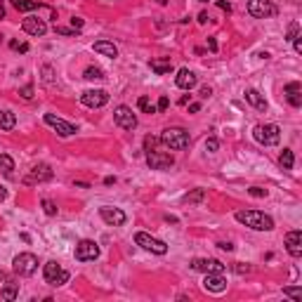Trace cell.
<instances>
[{"instance_id": "obj_8", "label": "cell", "mask_w": 302, "mask_h": 302, "mask_svg": "<svg viewBox=\"0 0 302 302\" xmlns=\"http://www.w3.org/2000/svg\"><path fill=\"white\" fill-rule=\"evenodd\" d=\"M248 12L255 19H267V17L276 15V5L272 0H248Z\"/></svg>"}, {"instance_id": "obj_36", "label": "cell", "mask_w": 302, "mask_h": 302, "mask_svg": "<svg viewBox=\"0 0 302 302\" xmlns=\"http://www.w3.org/2000/svg\"><path fill=\"white\" fill-rule=\"evenodd\" d=\"M217 147H220V142H217V139H215V137H208V139H206V151H217Z\"/></svg>"}, {"instance_id": "obj_13", "label": "cell", "mask_w": 302, "mask_h": 302, "mask_svg": "<svg viewBox=\"0 0 302 302\" xmlns=\"http://www.w3.org/2000/svg\"><path fill=\"white\" fill-rule=\"evenodd\" d=\"M21 29L26 31L29 36H36V38H40V36H45V33H47V24H45V19L29 15L26 19H24V21H21Z\"/></svg>"}, {"instance_id": "obj_54", "label": "cell", "mask_w": 302, "mask_h": 302, "mask_svg": "<svg viewBox=\"0 0 302 302\" xmlns=\"http://www.w3.org/2000/svg\"><path fill=\"white\" fill-rule=\"evenodd\" d=\"M158 2H161V5H166V2H168V0H158Z\"/></svg>"}, {"instance_id": "obj_1", "label": "cell", "mask_w": 302, "mask_h": 302, "mask_svg": "<svg viewBox=\"0 0 302 302\" xmlns=\"http://www.w3.org/2000/svg\"><path fill=\"white\" fill-rule=\"evenodd\" d=\"M241 225L250 226L255 231H272L274 229V220L267 215V212H260V210H236L234 215Z\"/></svg>"}, {"instance_id": "obj_5", "label": "cell", "mask_w": 302, "mask_h": 302, "mask_svg": "<svg viewBox=\"0 0 302 302\" xmlns=\"http://www.w3.org/2000/svg\"><path fill=\"white\" fill-rule=\"evenodd\" d=\"M12 267H15V274H19V276H31L38 269V257L33 253H19L12 260Z\"/></svg>"}, {"instance_id": "obj_18", "label": "cell", "mask_w": 302, "mask_h": 302, "mask_svg": "<svg viewBox=\"0 0 302 302\" xmlns=\"http://www.w3.org/2000/svg\"><path fill=\"white\" fill-rule=\"evenodd\" d=\"M286 250L293 257H300L302 255V231H300V229L288 231V234H286Z\"/></svg>"}, {"instance_id": "obj_46", "label": "cell", "mask_w": 302, "mask_h": 302, "mask_svg": "<svg viewBox=\"0 0 302 302\" xmlns=\"http://www.w3.org/2000/svg\"><path fill=\"white\" fill-rule=\"evenodd\" d=\"M43 74H45L47 83H52V76H50V74H52V69H50V66H43Z\"/></svg>"}, {"instance_id": "obj_50", "label": "cell", "mask_w": 302, "mask_h": 302, "mask_svg": "<svg viewBox=\"0 0 302 302\" xmlns=\"http://www.w3.org/2000/svg\"><path fill=\"white\" fill-rule=\"evenodd\" d=\"M189 111H191V113H196V111H201V104H198V102H194V104H189Z\"/></svg>"}, {"instance_id": "obj_51", "label": "cell", "mask_w": 302, "mask_h": 302, "mask_svg": "<svg viewBox=\"0 0 302 302\" xmlns=\"http://www.w3.org/2000/svg\"><path fill=\"white\" fill-rule=\"evenodd\" d=\"M208 19H210V17H208V12H201V15H198V21H201V24H206Z\"/></svg>"}, {"instance_id": "obj_7", "label": "cell", "mask_w": 302, "mask_h": 302, "mask_svg": "<svg viewBox=\"0 0 302 302\" xmlns=\"http://www.w3.org/2000/svg\"><path fill=\"white\" fill-rule=\"evenodd\" d=\"M147 163H149L151 170H168V168H172L175 158H172L170 153H166V151L149 149L147 151Z\"/></svg>"}, {"instance_id": "obj_31", "label": "cell", "mask_w": 302, "mask_h": 302, "mask_svg": "<svg viewBox=\"0 0 302 302\" xmlns=\"http://www.w3.org/2000/svg\"><path fill=\"white\" fill-rule=\"evenodd\" d=\"M203 196H206V189H196V191L187 194L182 201H184V203H198V201H203Z\"/></svg>"}, {"instance_id": "obj_55", "label": "cell", "mask_w": 302, "mask_h": 302, "mask_svg": "<svg viewBox=\"0 0 302 302\" xmlns=\"http://www.w3.org/2000/svg\"><path fill=\"white\" fill-rule=\"evenodd\" d=\"M198 2H208V0H198Z\"/></svg>"}, {"instance_id": "obj_39", "label": "cell", "mask_w": 302, "mask_h": 302, "mask_svg": "<svg viewBox=\"0 0 302 302\" xmlns=\"http://www.w3.org/2000/svg\"><path fill=\"white\" fill-rule=\"evenodd\" d=\"M168 106H170V99H168V97H161L158 104H156V111H166Z\"/></svg>"}, {"instance_id": "obj_41", "label": "cell", "mask_w": 302, "mask_h": 302, "mask_svg": "<svg viewBox=\"0 0 302 302\" xmlns=\"http://www.w3.org/2000/svg\"><path fill=\"white\" fill-rule=\"evenodd\" d=\"M298 31H300V26H298V24H290V29H288V38H286V40H293V38L298 36Z\"/></svg>"}, {"instance_id": "obj_47", "label": "cell", "mask_w": 302, "mask_h": 302, "mask_svg": "<svg viewBox=\"0 0 302 302\" xmlns=\"http://www.w3.org/2000/svg\"><path fill=\"white\" fill-rule=\"evenodd\" d=\"M208 47H210V52H217V40H215V38H208Z\"/></svg>"}, {"instance_id": "obj_25", "label": "cell", "mask_w": 302, "mask_h": 302, "mask_svg": "<svg viewBox=\"0 0 302 302\" xmlns=\"http://www.w3.org/2000/svg\"><path fill=\"white\" fill-rule=\"evenodd\" d=\"M10 2H12V7L19 10V12H33V10L40 7L38 0H10Z\"/></svg>"}, {"instance_id": "obj_29", "label": "cell", "mask_w": 302, "mask_h": 302, "mask_svg": "<svg viewBox=\"0 0 302 302\" xmlns=\"http://www.w3.org/2000/svg\"><path fill=\"white\" fill-rule=\"evenodd\" d=\"M137 106H139L144 113H158V111H156V104H151L149 97H139V99H137Z\"/></svg>"}, {"instance_id": "obj_3", "label": "cell", "mask_w": 302, "mask_h": 302, "mask_svg": "<svg viewBox=\"0 0 302 302\" xmlns=\"http://www.w3.org/2000/svg\"><path fill=\"white\" fill-rule=\"evenodd\" d=\"M253 137H255V142L264 144V147H274L281 139V130L274 123H260V125H255V130H253Z\"/></svg>"}, {"instance_id": "obj_11", "label": "cell", "mask_w": 302, "mask_h": 302, "mask_svg": "<svg viewBox=\"0 0 302 302\" xmlns=\"http://www.w3.org/2000/svg\"><path fill=\"white\" fill-rule=\"evenodd\" d=\"M113 121L118 123L123 130H135L137 128V116L132 113V109L125 106V104L116 106V111H113Z\"/></svg>"}, {"instance_id": "obj_4", "label": "cell", "mask_w": 302, "mask_h": 302, "mask_svg": "<svg viewBox=\"0 0 302 302\" xmlns=\"http://www.w3.org/2000/svg\"><path fill=\"white\" fill-rule=\"evenodd\" d=\"M43 276H45V283H50V286H64L71 274L66 269H61V264L57 260H50L45 264V269H43Z\"/></svg>"}, {"instance_id": "obj_34", "label": "cell", "mask_w": 302, "mask_h": 302, "mask_svg": "<svg viewBox=\"0 0 302 302\" xmlns=\"http://www.w3.org/2000/svg\"><path fill=\"white\" fill-rule=\"evenodd\" d=\"M248 194H250V196H255V198H264V196H267V189H262V187H250V189H248Z\"/></svg>"}, {"instance_id": "obj_52", "label": "cell", "mask_w": 302, "mask_h": 302, "mask_svg": "<svg viewBox=\"0 0 302 302\" xmlns=\"http://www.w3.org/2000/svg\"><path fill=\"white\" fill-rule=\"evenodd\" d=\"M5 198H7V189H5V187H0V203H2Z\"/></svg>"}, {"instance_id": "obj_43", "label": "cell", "mask_w": 302, "mask_h": 302, "mask_svg": "<svg viewBox=\"0 0 302 302\" xmlns=\"http://www.w3.org/2000/svg\"><path fill=\"white\" fill-rule=\"evenodd\" d=\"M71 26H74L76 31L83 29V19H80V17H74V19H71Z\"/></svg>"}, {"instance_id": "obj_12", "label": "cell", "mask_w": 302, "mask_h": 302, "mask_svg": "<svg viewBox=\"0 0 302 302\" xmlns=\"http://www.w3.org/2000/svg\"><path fill=\"white\" fill-rule=\"evenodd\" d=\"M52 180V168L47 166V163H38V166H33L29 170V175L24 177L26 184H40V182H47Z\"/></svg>"}, {"instance_id": "obj_20", "label": "cell", "mask_w": 302, "mask_h": 302, "mask_svg": "<svg viewBox=\"0 0 302 302\" xmlns=\"http://www.w3.org/2000/svg\"><path fill=\"white\" fill-rule=\"evenodd\" d=\"M283 94H286L288 104L290 106H302V85L300 83H288L286 88H283Z\"/></svg>"}, {"instance_id": "obj_53", "label": "cell", "mask_w": 302, "mask_h": 302, "mask_svg": "<svg viewBox=\"0 0 302 302\" xmlns=\"http://www.w3.org/2000/svg\"><path fill=\"white\" fill-rule=\"evenodd\" d=\"M5 279H7V274L2 272V269H0V281H5Z\"/></svg>"}, {"instance_id": "obj_24", "label": "cell", "mask_w": 302, "mask_h": 302, "mask_svg": "<svg viewBox=\"0 0 302 302\" xmlns=\"http://www.w3.org/2000/svg\"><path fill=\"white\" fill-rule=\"evenodd\" d=\"M0 295H2V300L12 302L19 295V283H15L12 279H5V286H2V290H0Z\"/></svg>"}, {"instance_id": "obj_44", "label": "cell", "mask_w": 302, "mask_h": 302, "mask_svg": "<svg viewBox=\"0 0 302 302\" xmlns=\"http://www.w3.org/2000/svg\"><path fill=\"white\" fill-rule=\"evenodd\" d=\"M217 248H222V250H234V245H231L229 241H220L217 243Z\"/></svg>"}, {"instance_id": "obj_48", "label": "cell", "mask_w": 302, "mask_h": 302, "mask_svg": "<svg viewBox=\"0 0 302 302\" xmlns=\"http://www.w3.org/2000/svg\"><path fill=\"white\" fill-rule=\"evenodd\" d=\"M217 5H220L222 10H226V12H231V5H229V2H225V0H217Z\"/></svg>"}, {"instance_id": "obj_38", "label": "cell", "mask_w": 302, "mask_h": 302, "mask_svg": "<svg viewBox=\"0 0 302 302\" xmlns=\"http://www.w3.org/2000/svg\"><path fill=\"white\" fill-rule=\"evenodd\" d=\"M234 272L236 274H250V267L243 264V262H236V264H234Z\"/></svg>"}, {"instance_id": "obj_9", "label": "cell", "mask_w": 302, "mask_h": 302, "mask_svg": "<svg viewBox=\"0 0 302 302\" xmlns=\"http://www.w3.org/2000/svg\"><path fill=\"white\" fill-rule=\"evenodd\" d=\"M99 257V245L90 239H83V241L76 245V260L78 262H90V260H97Z\"/></svg>"}, {"instance_id": "obj_42", "label": "cell", "mask_w": 302, "mask_h": 302, "mask_svg": "<svg viewBox=\"0 0 302 302\" xmlns=\"http://www.w3.org/2000/svg\"><path fill=\"white\" fill-rule=\"evenodd\" d=\"M293 43H295V52L300 55V52H302V36H295V38H293Z\"/></svg>"}, {"instance_id": "obj_27", "label": "cell", "mask_w": 302, "mask_h": 302, "mask_svg": "<svg viewBox=\"0 0 302 302\" xmlns=\"http://www.w3.org/2000/svg\"><path fill=\"white\" fill-rule=\"evenodd\" d=\"M279 163L283 170H293V163H295V156H293V151L290 149H283L281 151V158H279Z\"/></svg>"}, {"instance_id": "obj_19", "label": "cell", "mask_w": 302, "mask_h": 302, "mask_svg": "<svg viewBox=\"0 0 302 302\" xmlns=\"http://www.w3.org/2000/svg\"><path fill=\"white\" fill-rule=\"evenodd\" d=\"M175 83H177V88L182 90H191V88H196L198 78L194 71H189V69H180L177 71V78H175Z\"/></svg>"}, {"instance_id": "obj_2", "label": "cell", "mask_w": 302, "mask_h": 302, "mask_svg": "<svg viewBox=\"0 0 302 302\" xmlns=\"http://www.w3.org/2000/svg\"><path fill=\"white\" fill-rule=\"evenodd\" d=\"M161 142L170 151H184L189 147L191 139H189V132L182 130V128H168V130H163V135H161Z\"/></svg>"}, {"instance_id": "obj_26", "label": "cell", "mask_w": 302, "mask_h": 302, "mask_svg": "<svg viewBox=\"0 0 302 302\" xmlns=\"http://www.w3.org/2000/svg\"><path fill=\"white\" fill-rule=\"evenodd\" d=\"M17 125V118L12 111H0V130H12Z\"/></svg>"}, {"instance_id": "obj_35", "label": "cell", "mask_w": 302, "mask_h": 302, "mask_svg": "<svg viewBox=\"0 0 302 302\" xmlns=\"http://www.w3.org/2000/svg\"><path fill=\"white\" fill-rule=\"evenodd\" d=\"M10 47H12V50H17V52H29V43H19V40H12V43H10Z\"/></svg>"}, {"instance_id": "obj_49", "label": "cell", "mask_w": 302, "mask_h": 302, "mask_svg": "<svg viewBox=\"0 0 302 302\" xmlns=\"http://www.w3.org/2000/svg\"><path fill=\"white\" fill-rule=\"evenodd\" d=\"M74 187H78V189H90L88 182H74Z\"/></svg>"}, {"instance_id": "obj_33", "label": "cell", "mask_w": 302, "mask_h": 302, "mask_svg": "<svg viewBox=\"0 0 302 302\" xmlns=\"http://www.w3.org/2000/svg\"><path fill=\"white\" fill-rule=\"evenodd\" d=\"M43 208H45V215H50V217H52V215H57V206H55L50 198H45V201H43Z\"/></svg>"}, {"instance_id": "obj_40", "label": "cell", "mask_w": 302, "mask_h": 302, "mask_svg": "<svg viewBox=\"0 0 302 302\" xmlns=\"http://www.w3.org/2000/svg\"><path fill=\"white\" fill-rule=\"evenodd\" d=\"M24 99H31L33 97V85H26V88H21V92H19Z\"/></svg>"}, {"instance_id": "obj_23", "label": "cell", "mask_w": 302, "mask_h": 302, "mask_svg": "<svg viewBox=\"0 0 302 302\" xmlns=\"http://www.w3.org/2000/svg\"><path fill=\"white\" fill-rule=\"evenodd\" d=\"M149 66H151V71L158 74V76L172 74V61H170V57H163V59H151Z\"/></svg>"}, {"instance_id": "obj_16", "label": "cell", "mask_w": 302, "mask_h": 302, "mask_svg": "<svg viewBox=\"0 0 302 302\" xmlns=\"http://www.w3.org/2000/svg\"><path fill=\"white\" fill-rule=\"evenodd\" d=\"M45 123L50 125V128H55V130H57L61 137L76 135V125H71V123H66V121H61V118H57L55 113H45Z\"/></svg>"}, {"instance_id": "obj_37", "label": "cell", "mask_w": 302, "mask_h": 302, "mask_svg": "<svg viewBox=\"0 0 302 302\" xmlns=\"http://www.w3.org/2000/svg\"><path fill=\"white\" fill-rule=\"evenodd\" d=\"M55 31H57L59 36H76V33H78L76 29H66V26H55Z\"/></svg>"}, {"instance_id": "obj_6", "label": "cell", "mask_w": 302, "mask_h": 302, "mask_svg": "<svg viewBox=\"0 0 302 302\" xmlns=\"http://www.w3.org/2000/svg\"><path fill=\"white\" fill-rule=\"evenodd\" d=\"M135 243H137V245H142L144 250H149V253H156V255H166V253H168L166 243L158 241V239H153V236L147 234V231H137V234H135Z\"/></svg>"}, {"instance_id": "obj_10", "label": "cell", "mask_w": 302, "mask_h": 302, "mask_svg": "<svg viewBox=\"0 0 302 302\" xmlns=\"http://www.w3.org/2000/svg\"><path fill=\"white\" fill-rule=\"evenodd\" d=\"M191 269L203 274H222L225 264L220 260H210V257H196V260H191Z\"/></svg>"}, {"instance_id": "obj_22", "label": "cell", "mask_w": 302, "mask_h": 302, "mask_svg": "<svg viewBox=\"0 0 302 302\" xmlns=\"http://www.w3.org/2000/svg\"><path fill=\"white\" fill-rule=\"evenodd\" d=\"M92 50L99 52V55H104V57H111V59L118 57V47L113 45V43H109V40H97V43L92 45Z\"/></svg>"}, {"instance_id": "obj_32", "label": "cell", "mask_w": 302, "mask_h": 302, "mask_svg": "<svg viewBox=\"0 0 302 302\" xmlns=\"http://www.w3.org/2000/svg\"><path fill=\"white\" fill-rule=\"evenodd\" d=\"M283 295L293 298V300H300V298H302V288H298V286H293V288H283Z\"/></svg>"}, {"instance_id": "obj_21", "label": "cell", "mask_w": 302, "mask_h": 302, "mask_svg": "<svg viewBox=\"0 0 302 302\" xmlns=\"http://www.w3.org/2000/svg\"><path fill=\"white\" fill-rule=\"evenodd\" d=\"M245 102H248V104H253L257 111H267V99H264V94H260L255 88L245 90Z\"/></svg>"}, {"instance_id": "obj_28", "label": "cell", "mask_w": 302, "mask_h": 302, "mask_svg": "<svg viewBox=\"0 0 302 302\" xmlns=\"http://www.w3.org/2000/svg\"><path fill=\"white\" fill-rule=\"evenodd\" d=\"M0 170H2L5 175H10V172L15 170V161H12V156H7V153H0Z\"/></svg>"}, {"instance_id": "obj_14", "label": "cell", "mask_w": 302, "mask_h": 302, "mask_svg": "<svg viewBox=\"0 0 302 302\" xmlns=\"http://www.w3.org/2000/svg\"><path fill=\"white\" fill-rule=\"evenodd\" d=\"M80 102L85 106H90V109H99V106H104L109 102V92L106 90H85L80 94Z\"/></svg>"}, {"instance_id": "obj_15", "label": "cell", "mask_w": 302, "mask_h": 302, "mask_svg": "<svg viewBox=\"0 0 302 302\" xmlns=\"http://www.w3.org/2000/svg\"><path fill=\"white\" fill-rule=\"evenodd\" d=\"M99 217H102L109 226H123L125 225V220H128L121 208H109V206L99 208Z\"/></svg>"}, {"instance_id": "obj_17", "label": "cell", "mask_w": 302, "mask_h": 302, "mask_svg": "<svg viewBox=\"0 0 302 302\" xmlns=\"http://www.w3.org/2000/svg\"><path fill=\"white\" fill-rule=\"evenodd\" d=\"M203 288L208 293H225L226 290V279L222 274H206L203 279Z\"/></svg>"}, {"instance_id": "obj_30", "label": "cell", "mask_w": 302, "mask_h": 302, "mask_svg": "<svg viewBox=\"0 0 302 302\" xmlns=\"http://www.w3.org/2000/svg\"><path fill=\"white\" fill-rule=\"evenodd\" d=\"M83 78H88V80H102V78H104V71L97 69V66H88L85 74H83Z\"/></svg>"}, {"instance_id": "obj_45", "label": "cell", "mask_w": 302, "mask_h": 302, "mask_svg": "<svg viewBox=\"0 0 302 302\" xmlns=\"http://www.w3.org/2000/svg\"><path fill=\"white\" fill-rule=\"evenodd\" d=\"M210 94H212V90L208 88V85H206V88H201V97H203V99H208Z\"/></svg>"}]
</instances>
